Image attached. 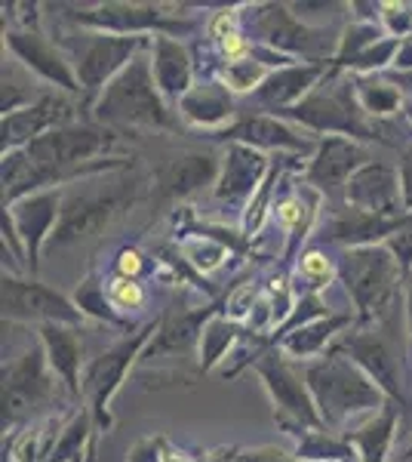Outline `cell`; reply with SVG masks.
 I'll use <instances>...</instances> for the list:
<instances>
[{"label":"cell","mask_w":412,"mask_h":462,"mask_svg":"<svg viewBox=\"0 0 412 462\" xmlns=\"http://www.w3.org/2000/svg\"><path fill=\"white\" fill-rule=\"evenodd\" d=\"M126 173V170H121ZM145 195V179L139 173H130L117 179V173L93 176L84 182H74V189H65L62 216L59 226L52 231L47 253H62L78 244L89 241V237L105 235L121 216H126Z\"/></svg>","instance_id":"1"},{"label":"cell","mask_w":412,"mask_h":462,"mask_svg":"<svg viewBox=\"0 0 412 462\" xmlns=\"http://www.w3.org/2000/svg\"><path fill=\"white\" fill-rule=\"evenodd\" d=\"M305 383L314 394V404L320 410V420L333 435H348L354 420H370L388 404V394L372 383L370 376L351 361L348 355L333 352L317 361L302 364Z\"/></svg>","instance_id":"2"},{"label":"cell","mask_w":412,"mask_h":462,"mask_svg":"<svg viewBox=\"0 0 412 462\" xmlns=\"http://www.w3.org/2000/svg\"><path fill=\"white\" fill-rule=\"evenodd\" d=\"M151 50V47H148ZM148 50L133 59L93 102V121L111 130H160L179 133V115L160 96Z\"/></svg>","instance_id":"3"},{"label":"cell","mask_w":412,"mask_h":462,"mask_svg":"<svg viewBox=\"0 0 412 462\" xmlns=\"http://www.w3.org/2000/svg\"><path fill=\"white\" fill-rule=\"evenodd\" d=\"M59 19L74 28L121 37H188L197 34V22L185 16L179 4H139V0H108V4H47Z\"/></svg>","instance_id":"4"},{"label":"cell","mask_w":412,"mask_h":462,"mask_svg":"<svg viewBox=\"0 0 412 462\" xmlns=\"http://www.w3.org/2000/svg\"><path fill=\"white\" fill-rule=\"evenodd\" d=\"M339 281L357 309V324L372 327L391 315L397 296H400V281H407V274L394 259V253L385 244H376V247L342 250Z\"/></svg>","instance_id":"5"},{"label":"cell","mask_w":412,"mask_h":462,"mask_svg":"<svg viewBox=\"0 0 412 462\" xmlns=\"http://www.w3.org/2000/svg\"><path fill=\"white\" fill-rule=\"evenodd\" d=\"M243 25L250 28L252 43L274 50L280 56H289L296 62L311 65H333L339 53V37L342 32L333 28H314L292 13L289 4H252L246 6Z\"/></svg>","instance_id":"6"},{"label":"cell","mask_w":412,"mask_h":462,"mask_svg":"<svg viewBox=\"0 0 412 462\" xmlns=\"http://www.w3.org/2000/svg\"><path fill=\"white\" fill-rule=\"evenodd\" d=\"M280 117H287L289 124L302 126L308 133L324 136H344L354 143H372L379 136V124H372L357 106L354 96V80L339 78V71H329L326 84H320L308 99H302L296 108L283 111Z\"/></svg>","instance_id":"7"},{"label":"cell","mask_w":412,"mask_h":462,"mask_svg":"<svg viewBox=\"0 0 412 462\" xmlns=\"http://www.w3.org/2000/svg\"><path fill=\"white\" fill-rule=\"evenodd\" d=\"M52 41L65 50L71 59L78 84L84 89L87 99H99V93L111 80L121 74L136 56L151 47V37H121V34H102L87 32V28H71L59 32Z\"/></svg>","instance_id":"8"},{"label":"cell","mask_w":412,"mask_h":462,"mask_svg":"<svg viewBox=\"0 0 412 462\" xmlns=\"http://www.w3.org/2000/svg\"><path fill=\"white\" fill-rule=\"evenodd\" d=\"M59 383L62 379L52 374L41 339L28 342L19 355L4 361V394H0V404H4V431L28 429V422H37L41 410L56 404Z\"/></svg>","instance_id":"9"},{"label":"cell","mask_w":412,"mask_h":462,"mask_svg":"<svg viewBox=\"0 0 412 462\" xmlns=\"http://www.w3.org/2000/svg\"><path fill=\"white\" fill-rule=\"evenodd\" d=\"M157 324L160 318L145 320L136 330H130L124 339H117L111 348H105L102 355H96L84 370V401L87 410L93 413L96 431L108 435L114 429V416H111V401L121 392V385L126 383V374L133 370V364L142 361L148 342L154 339Z\"/></svg>","instance_id":"10"},{"label":"cell","mask_w":412,"mask_h":462,"mask_svg":"<svg viewBox=\"0 0 412 462\" xmlns=\"http://www.w3.org/2000/svg\"><path fill=\"white\" fill-rule=\"evenodd\" d=\"M252 370H256L268 398H271L277 426L287 431V435L298 438V435H305V431L326 429L324 420H320L317 404H314L308 383H305V374L292 367V361L280 348H268Z\"/></svg>","instance_id":"11"},{"label":"cell","mask_w":412,"mask_h":462,"mask_svg":"<svg viewBox=\"0 0 412 462\" xmlns=\"http://www.w3.org/2000/svg\"><path fill=\"white\" fill-rule=\"evenodd\" d=\"M0 305H4V324H65L84 327V311L74 305L71 296L47 287L41 278L4 272L0 274Z\"/></svg>","instance_id":"12"},{"label":"cell","mask_w":412,"mask_h":462,"mask_svg":"<svg viewBox=\"0 0 412 462\" xmlns=\"http://www.w3.org/2000/svg\"><path fill=\"white\" fill-rule=\"evenodd\" d=\"M333 352L348 355L351 361L388 394V401L400 404L403 410L409 407L407 392H403V361L397 357L391 339H388L379 327L344 330L342 337L333 342Z\"/></svg>","instance_id":"13"},{"label":"cell","mask_w":412,"mask_h":462,"mask_svg":"<svg viewBox=\"0 0 412 462\" xmlns=\"http://www.w3.org/2000/svg\"><path fill=\"white\" fill-rule=\"evenodd\" d=\"M4 50L16 59L22 69L32 71L47 87H56L65 96H84L71 59L43 32H32V28H16V25L4 28Z\"/></svg>","instance_id":"14"},{"label":"cell","mask_w":412,"mask_h":462,"mask_svg":"<svg viewBox=\"0 0 412 462\" xmlns=\"http://www.w3.org/2000/svg\"><path fill=\"white\" fill-rule=\"evenodd\" d=\"M222 170V154L209 148H188V152L172 154L154 170L151 176V200L157 207L182 204L200 191H213L215 179Z\"/></svg>","instance_id":"15"},{"label":"cell","mask_w":412,"mask_h":462,"mask_svg":"<svg viewBox=\"0 0 412 462\" xmlns=\"http://www.w3.org/2000/svg\"><path fill=\"white\" fill-rule=\"evenodd\" d=\"M271 161L265 152L250 145H224L222 148V170L219 179H215L209 198L222 207H231V210H241V219L250 207V200L256 198V191L261 189V182L268 179V170H271Z\"/></svg>","instance_id":"16"},{"label":"cell","mask_w":412,"mask_h":462,"mask_svg":"<svg viewBox=\"0 0 412 462\" xmlns=\"http://www.w3.org/2000/svg\"><path fill=\"white\" fill-rule=\"evenodd\" d=\"M370 161H372L370 148L363 143H354V139H344V136H324L317 139V152L305 163L302 182L317 189L324 198H342L351 176L361 167H366Z\"/></svg>","instance_id":"17"},{"label":"cell","mask_w":412,"mask_h":462,"mask_svg":"<svg viewBox=\"0 0 412 462\" xmlns=\"http://www.w3.org/2000/svg\"><path fill=\"white\" fill-rule=\"evenodd\" d=\"M62 200H65V189H47V191H37V195L16 200L13 207H4V210L13 216L22 244H25V265L32 278L41 274V259H43V253H47L52 231L59 226Z\"/></svg>","instance_id":"18"},{"label":"cell","mask_w":412,"mask_h":462,"mask_svg":"<svg viewBox=\"0 0 412 462\" xmlns=\"http://www.w3.org/2000/svg\"><path fill=\"white\" fill-rule=\"evenodd\" d=\"M74 115H78V106L65 93H47L34 106L4 115L0 117V152L6 154L28 148L34 139L47 136L56 126L74 124Z\"/></svg>","instance_id":"19"},{"label":"cell","mask_w":412,"mask_h":462,"mask_svg":"<svg viewBox=\"0 0 412 462\" xmlns=\"http://www.w3.org/2000/svg\"><path fill=\"white\" fill-rule=\"evenodd\" d=\"M219 143L224 145H250L259 152H277V154H314L317 152V139L305 136L298 126L277 115H246L234 121L228 130L219 133Z\"/></svg>","instance_id":"20"},{"label":"cell","mask_w":412,"mask_h":462,"mask_svg":"<svg viewBox=\"0 0 412 462\" xmlns=\"http://www.w3.org/2000/svg\"><path fill=\"white\" fill-rule=\"evenodd\" d=\"M342 204L351 210L372 213V216H407L403 210V189H400V167L391 163L370 161L366 167L357 170L351 176V182L344 185Z\"/></svg>","instance_id":"21"},{"label":"cell","mask_w":412,"mask_h":462,"mask_svg":"<svg viewBox=\"0 0 412 462\" xmlns=\"http://www.w3.org/2000/svg\"><path fill=\"white\" fill-rule=\"evenodd\" d=\"M224 309V302H206L197 309H169L167 315H160L154 339L145 348V361L151 357H185L191 352H200V337L209 318H215Z\"/></svg>","instance_id":"22"},{"label":"cell","mask_w":412,"mask_h":462,"mask_svg":"<svg viewBox=\"0 0 412 462\" xmlns=\"http://www.w3.org/2000/svg\"><path fill=\"white\" fill-rule=\"evenodd\" d=\"M412 213L407 216H372V213H361L351 210V207H339L329 216V222L320 228V244H335L342 250H357V247H376V244H385L388 237H394L397 231H403L409 226ZM317 244V247H320Z\"/></svg>","instance_id":"23"},{"label":"cell","mask_w":412,"mask_h":462,"mask_svg":"<svg viewBox=\"0 0 412 462\" xmlns=\"http://www.w3.org/2000/svg\"><path fill=\"white\" fill-rule=\"evenodd\" d=\"M333 65H311V62H296L287 69H274L268 74V80L256 89V102L265 111L280 117L283 111L296 108L302 99H308L314 89L320 87V80L329 78Z\"/></svg>","instance_id":"24"},{"label":"cell","mask_w":412,"mask_h":462,"mask_svg":"<svg viewBox=\"0 0 412 462\" xmlns=\"http://www.w3.org/2000/svg\"><path fill=\"white\" fill-rule=\"evenodd\" d=\"M37 339H41L52 374L62 379V385L69 389L74 401L84 398V333L80 327H65V324H43L37 327Z\"/></svg>","instance_id":"25"},{"label":"cell","mask_w":412,"mask_h":462,"mask_svg":"<svg viewBox=\"0 0 412 462\" xmlns=\"http://www.w3.org/2000/svg\"><path fill=\"white\" fill-rule=\"evenodd\" d=\"M151 71H154V80H157V89L160 96L169 102V108H179V102L194 89V56L191 50L185 47L179 37H163L157 34L151 37Z\"/></svg>","instance_id":"26"},{"label":"cell","mask_w":412,"mask_h":462,"mask_svg":"<svg viewBox=\"0 0 412 462\" xmlns=\"http://www.w3.org/2000/svg\"><path fill=\"white\" fill-rule=\"evenodd\" d=\"M320 207H324V195H320L317 189H311L308 182H302V179L292 185L289 195H283L274 204V219H277V226L283 228V235H287V263L298 259L302 244L308 241L311 231L317 228Z\"/></svg>","instance_id":"27"},{"label":"cell","mask_w":412,"mask_h":462,"mask_svg":"<svg viewBox=\"0 0 412 462\" xmlns=\"http://www.w3.org/2000/svg\"><path fill=\"white\" fill-rule=\"evenodd\" d=\"M179 121H185L188 126L197 130H228L234 124L237 106H234V93L215 78L197 80L194 89L179 102L176 108Z\"/></svg>","instance_id":"28"},{"label":"cell","mask_w":412,"mask_h":462,"mask_svg":"<svg viewBox=\"0 0 412 462\" xmlns=\"http://www.w3.org/2000/svg\"><path fill=\"white\" fill-rule=\"evenodd\" d=\"M354 324H357V318L351 315V311H333L329 318L311 320V324H305V327H298V330L287 333V337H280L274 348H280L289 361H302V364L317 361V357L326 352L329 342H335Z\"/></svg>","instance_id":"29"},{"label":"cell","mask_w":412,"mask_h":462,"mask_svg":"<svg viewBox=\"0 0 412 462\" xmlns=\"http://www.w3.org/2000/svg\"><path fill=\"white\" fill-rule=\"evenodd\" d=\"M403 407L388 401L379 413H372L370 420H363L361 426H354L344 435V441L354 447L361 462H388L391 447L397 441V422H400Z\"/></svg>","instance_id":"30"},{"label":"cell","mask_w":412,"mask_h":462,"mask_svg":"<svg viewBox=\"0 0 412 462\" xmlns=\"http://www.w3.org/2000/svg\"><path fill=\"white\" fill-rule=\"evenodd\" d=\"M246 327L234 324V320L224 318V309L215 318H209V324L204 327V337H200V352H197V374H215L222 370V364L234 355V348L241 346V339L246 337Z\"/></svg>","instance_id":"31"},{"label":"cell","mask_w":412,"mask_h":462,"mask_svg":"<svg viewBox=\"0 0 412 462\" xmlns=\"http://www.w3.org/2000/svg\"><path fill=\"white\" fill-rule=\"evenodd\" d=\"M292 287L296 293H324L339 281V259H329V253L324 247H305L298 253L296 268L289 272Z\"/></svg>","instance_id":"32"},{"label":"cell","mask_w":412,"mask_h":462,"mask_svg":"<svg viewBox=\"0 0 412 462\" xmlns=\"http://www.w3.org/2000/svg\"><path fill=\"white\" fill-rule=\"evenodd\" d=\"M176 253L182 256V263L188 265L191 272H197L200 278H206V274L219 272L234 250H231L224 241H219V237L206 235V231H185L176 244Z\"/></svg>","instance_id":"33"},{"label":"cell","mask_w":412,"mask_h":462,"mask_svg":"<svg viewBox=\"0 0 412 462\" xmlns=\"http://www.w3.org/2000/svg\"><path fill=\"white\" fill-rule=\"evenodd\" d=\"M71 300L80 311H84V318L102 320V324H108V327H124L126 333L136 330V327L114 309V302H111V296H108V281H102L99 272H89L78 284V290H74Z\"/></svg>","instance_id":"34"},{"label":"cell","mask_w":412,"mask_h":462,"mask_svg":"<svg viewBox=\"0 0 412 462\" xmlns=\"http://www.w3.org/2000/svg\"><path fill=\"white\" fill-rule=\"evenodd\" d=\"M354 96L357 106L366 117L372 121H381V117H391L403 108V89L394 84V80H385L379 74H370V78H354Z\"/></svg>","instance_id":"35"},{"label":"cell","mask_w":412,"mask_h":462,"mask_svg":"<svg viewBox=\"0 0 412 462\" xmlns=\"http://www.w3.org/2000/svg\"><path fill=\"white\" fill-rule=\"evenodd\" d=\"M296 453L302 462H351L357 459L354 447L344 441L342 435H333L329 429H314L298 435L296 441Z\"/></svg>","instance_id":"36"},{"label":"cell","mask_w":412,"mask_h":462,"mask_svg":"<svg viewBox=\"0 0 412 462\" xmlns=\"http://www.w3.org/2000/svg\"><path fill=\"white\" fill-rule=\"evenodd\" d=\"M43 89L34 84V74L25 71L22 65L13 59V62H4V93H0V111L4 115H13V111H22L34 102L43 99Z\"/></svg>","instance_id":"37"},{"label":"cell","mask_w":412,"mask_h":462,"mask_svg":"<svg viewBox=\"0 0 412 462\" xmlns=\"http://www.w3.org/2000/svg\"><path fill=\"white\" fill-rule=\"evenodd\" d=\"M271 71L274 69H268L265 62H259L256 56H250V59H241V62H222L219 69H215V80H222L231 93L256 96V89L265 84Z\"/></svg>","instance_id":"38"},{"label":"cell","mask_w":412,"mask_h":462,"mask_svg":"<svg viewBox=\"0 0 412 462\" xmlns=\"http://www.w3.org/2000/svg\"><path fill=\"white\" fill-rule=\"evenodd\" d=\"M261 293H265V287H261L259 278H250V281H243V284H237L224 296V318L234 320V324H246L252 309H256V302L261 300Z\"/></svg>","instance_id":"39"},{"label":"cell","mask_w":412,"mask_h":462,"mask_svg":"<svg viewBox=\"0 0 412 462\" xmlns=\"http://www.w3.org/2000/svg\"><path fill=\"white\" fill-rule=\"evenodd\" d=\"M108 296L121 315L145 309V302H148V293H145V287H142V281L121 278V274H111L108 278Z\"/></svg>","instance_id":"40"},{"label":"cell","mask_w":412,"mask_h":462,"mask_svg":"<svg viewBox=\"0 0 412 462\" xmlns=\"http://www.w3.org/2000/svg\"><path fill=\"white\" fill-rule=\"evenodd\" d=\"M379 25L381 32L394 41H403V37L412 34V4H400V0H381L379 10Z\"/></svg>","instance_id":"41"},{"label":"cell","mask_w":412,"mask_h":462,"mask_svg":"<svg viewBox=\"0 0 412 462\" xmlns=\"http://www.w3.org/2000/svg\"><path fill=\"white\" fill-rule=\"evenodd\" d=\"M243 10L246 6H222L219 13H213L206 22V32L213 37V43H222L224 37L243 32Z\"/></svg>","instance_id":"42"},{"label":"cell","mask_w":412,"mask_h":462,"mask_svg":"<svg viewBox=\"0 0 412 462\" xmlns=\"http://www.w3.org/2000/svg\"><path fill=\"white\" fill-rule=\"evenodd\" d=\"M167 438L163 435H145L126 453V462H167Z\"/></svg>","instance_id":"43"},{"label":"cell","mask_w":412,"mask_h":462,"mask_svg":"<svg viewBox=\"0 0 412 462\" xmlns=\"http://www.w3.org/2000/svg\"><path fill=\"white\" fill-rule=\"evenodd\" d=\"M148 256L136 247H124L121 253L114 256V274H121V278H133V281H142L148 274Z\"/></svg>","instance_id":"44"},{"label":"cell","mask_w":412,"mask_h":462,"mask_svg":"<svg viewBox=\"0 0 412 462\" xmlns=\"http://www.w3.org/2000/svg\"><path fill=\"white\" fill-rule=\"evenodd\" d=\"M237 459H241V462H302V459L296 457V453H287V450H280V447H274V444L241 447Z\"/></svg>","instance_id":"45"},{"label":"cell","mask_w":412,"mask_h":462,"mask_svg":"<svg viewBox=\"0 0 412 462\" xmlns=\"http://www.w3.org/2000/svg\"><path fill=\"white\" fill-rule=\"evenodd\" d=\"M385 247L394 253V259L400 263L403 274H409L412 272V219H409V226L403 231H397L394 237H388Z\"/></svg>","instance_id":"46"},{"label":"cell","mask_w":412,"mask_h":462,"mask_svg":"<svg viewBox=\"0 0 412 462\" xmlns=\"http://www.w3.org/2000/svg\"><path fill=\"white\" fill-rule=\"evenodd\" d=\"M400 189H403V210L412 213V145L400 158Z\"/></svg>","instance_id":"47"},{"label":"cell","mask_w":412,"mask_h":462,"mask_svg":"<svg viewBox=\"0 0 412 462\" xmlns=\"http://www.w3.org/2000/svg\"><path fill=\"white\" fill-rule=\"evenodd\" d=\"M397 74H409L412 71V34L403 37L400 47H397V59H394V69Z\"/></svg>","instance_id":"48"},{"label":"cell","mask_w":412,"mask_h":462,"mask_svg":"<svg viewBox=\"0 0 412 462\" xmlns=\"http://www.w3.org/2000/svg\"><path fill=\"white\" fill-rule=\"evenodd\" d=\"M403 293H407V305H403V318H407V348L412 355V272L407 274V284H403Z\"/></svg>","instance_id":"49"},{"label":"cell","mask_w":412,"mask_h":462,"mask_svg":"<svg viewBox=\"0 0 412 462\" xmlns=\"http://www.w3.org/2000/svg\"><path fill=\"white\" fill-rule=\"evenodd\" d=\"M167 462H197V457H191V453H182V450H172V447H167Z\"/></svg>","instance_id":"50"},{"label":"cell","mask_w":412,"mask_h":462,"mask_svg":"<svg viewBox=\"0 0 412 462\" xmlns=\"http://www.w3.org/2000/svg\"><path fill=\"white\" fill-rule=\"evenodd\" d=\"M351 462H361V459H351Z\"/></svg>","instance_id":"51"},{"label":"cell","mask_w":412,"mask_h":462,"mask_svg":"<svg viewBox=\"0 0 412 462\" xmlns=\"http://www.w3.org/2000/svg\"><path fill=\"white\" fill-rule=\"evenodd\" d=\"M409 124H412V115H409Z\"/></svg>","instance_id":"52"}]
</instances>
